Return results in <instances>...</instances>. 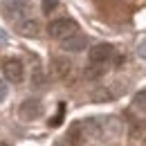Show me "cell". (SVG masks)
Here are the masks:
<instances>
[{
  "instance_id": "6da1fadb",
  "label": "cell",
  "mask_w": 146,
  "mask_h": 146,
  "mask_svg": "<svg viewBox=\"0 0 146 146\" xmlns=\"http://www.w3.org/2000/svg\"><path fill=\"white\" fill-rule=\"evenodd\" d=\"M76 32H79V25L72 18H56L47 25V34L52 38H56V40H63V38L72 36Z\"/></svg>"
},
{
  "instance_id": "7a4b0ae2",
  "label": "cell",
  "mask_w": 146,
  "mask_h": 146,
  "mask_svg": "<svg viewBox=\"0 0 146 146\" xmlns=\"http://www.w3.org/2000/svg\"><path fill=\"white\" fill-rule=\"evenodd\" d=\"M2 74L9 83H20L25 79V68L18 58H5L2 61Z\"/></svg>"
},
{
  "instance_id": "3957f363",
  "label": "cell",
  "mask_w": 146,
  "mask_h": 146,
  "mask_svg": "<svg viewBox=\"0 0 146 146\" xmlns=\"http://www.w3.org/2000/svg\"><path fill=\"white\" fill-rule=\"evenodd\" d=\"M43 115V104L38 99H25L18 108V117L23 121H34Z\"/></svg>"
},
{
  "instance_id": "277c9868",
  "label": "cell",
  "mask_w": 146,
  "mask_h": 146,
  "mask_svg": "<svg viewBox=\"0 0 146 146\" xmlns=\"http://www.w3.org/2000/svg\"><path fill=\"white\" fill-rule=\"evenodd\" d=\"M115 54V47L110 43H97L90 47V63H106L110 56Z\"/></svg>"
},
{
  "instance_id": "5b68a950",
  "label": "cell",
  "mask_w": 146,
  "mask_h": 146,
  "mask_svg": "<svg viewBox=\"0 0 146 146\" xmlns=\"http://www.w3.org/2000/svg\"><path fill=\"white\" fill-rule=\"evenodd\" d=\"M27 7H29V0H7L2 11L9 20H20V16L27 11Z\"/></svg>"
},
{
  "instance_id": "8992f818",
  "label": "cell",
  "mask_w": 146,
  "mask_h": 146,
  "mask_svg": "<svg viewBox=\"0 0 146 146\" xmlns=\"http://www.w3.org/2000/svg\"><path fill=\"white\" fill-rule=\"evenodd\" d=\"M16 29H18L20 36H27V38H36V36H40V32H43V27H40V23H38L36 18H23V20H18Z\"/></svg>"
},
{
  "instance_id": "52a82bcc",
  "label": "cell",
  "mask_w": 146,
  "mask_h": 146,
  "mask_svg": "<svg viewBox=\"0 0 146 146\" xmlns=\"http://www.w3.org/2000/svg\"><path fill=\"white\" fill-rule=\"evenodd\" d=\"M86 45H88V38L83 34H72V36L61 40V47L65 52H81V50H86Z\"/></svg>"
},
{
  "instance_id": "ba28073f",
  "label": "cell",
  "mask_w": 146,
  "mask_h": 146,
  "mask_svg": "<svg viewBox=\"0 0 146 146\" xmlns=\"http://www.w3.org/2000/svg\"><path fill=\"white\" fill-rule=\"evenodd\" d=\"M72 70V63L65 56H54L52 58V76L54 79H65Z\"/></svg>"
},
{
  "instance_id": "9c48e42d",
  "label": "cell",
  "mask_w": 146,
  "mask_h": 146,
  "mask_svg": "<svg viewBox=\"0 0 146 146\" xmlns=\"http://www.w3.org/2000/svg\"><path fill=\"white\" fill-rule=\"evenodd\" d=\"M106 72V68H104V63H90L88 68H86V72H83V76L86 79H99L101 74Z\"/></svg>"
},
{
  "instance_id": "30bf717a",
  "label": "cell",
  "mask_w": 146,
  "mask_h": 146,
  "mask_svg": "<svg viewBox=\"0 0 146 146\" xmlns=\"http://www.w3.org/2000/svg\"><path fill=\"white\" fill-rule=\"evenodd\" d=\"M63 115H65V104H58V110H56V115L50 119V126H58L61 124V119H63Z\"/></svg>"
},
{
  "instance_id": "8fae6325",
  "label": "cell",
  "mask_w": 146,
  "mask_h": 146,
  "mask_svg": "<svg viewBox=\"0 0 146 146\" xmlns=\"http://www.w3.org/2000/svg\"><path fill=\"white\" fill-rule=\"evenodd\" d=\"M92 99L94 101H110L112 94H110V90H97V92H92Z\"/></svg>"
},
{
  "instance_id": "7c38bea8",
  "label": "cell",
  "mask_w": 146,
  "mask_h": 146,
  "mask_svg": "<svg viewBox=\"0 0 146 146\" xmlns=\"http://www.w3.org/2000/svg\"><path fill=\"white\" fill-rule=\"evenodd\" d=\"M56 7H58V0H43V11L45 14H52Z\"/></svg>"
},
{
  "instance_id": "4fadbf2b",
  "label": "cell",
  "mask_w": 146,
  "mask_h": 146,
  "mask_svg": "<svg viewBox=\"0 0 146 146\" xmlns=\"http://www.w3.org/2000/svg\"><path fill=\"white\" fill-rule=\"evenodd\" d=\"M135 106H137V108H146V92L135 94Z\"/></svg>"
},
{
  "instance_id": "5bb4252c",
  "label": "cell",
  "mask_w": 146,
  "mask_h": 146,
  "mask_svg": "<svg viewBox=\"0 0 146 146\" xmlns=\"http://www.w3.org/2000/svg\"><path fill=\"white\" fill-rule=\"evenodd\" d=\"M7 92H9V88H7V83L5 81H0V104L7 99Z\"/></svg>"
},
{
  "instance_id": "9a60e30c",
  "label": "cell",
  "mask_w": 146,
  "mask_h": 146,
  "mask_svg": "<svg viewBox=\"0 0 146 146\" xmlns=\"http://www.w3.org/2000/svg\"><path fill=\"white\" fill-rule=\"evenodd\" d=\"M137 54H139V56L146 61V40H142V43L137 45Z\"/></svg>"
},
{
  "instance_id": "2e32d148",
  "label": "cell",
  "mask_w": 146,
  "mask_h": 146,
  "mask_svg": "<svg viewBox=\"0 0 146 146\" xmlns=\"http://www.w3.org/2000/svg\"><path fill=\"white\" fill-rule=\"evenodd\" d=\"M5 40H7V34H5V32H2V29H0V45H2V43H5Z\"/></svg>"
},
{
  "instance_id": "e0dca14e",
  "label": "cell",
  "mask_w": 146,
  "mask_h": 146,
  "mask_svg": "<svg viewBox=\"0 0 146 146\" xmlns=\"http://www.w3.org/2000/svg\"><path fill=\"white\" fill-rule=\"evenodd\" d=\"M0 146H9V144H5V142H0Z\"/></svg>"
}]
</instances>
